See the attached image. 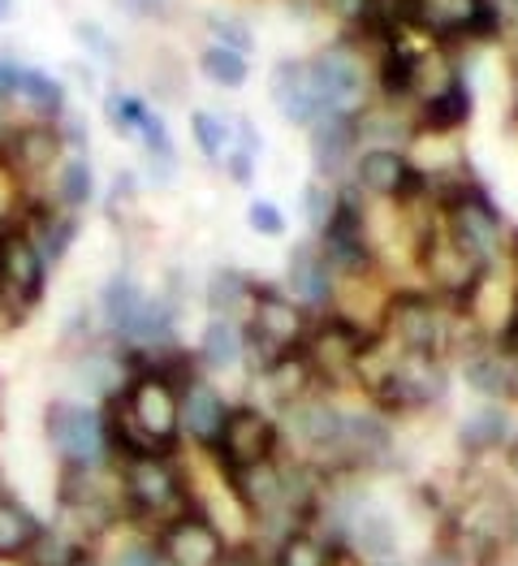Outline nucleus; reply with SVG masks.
<instances>
[{
  "mask_svg": "<svg viewBox=\"0 0 518 566\" xmlns=\"http://www.w3.org/2000/svg\"><path fill=\"white\" fill-rule=\"evenodd\" d=\"M445 234L454 238L475 264H493L501 251V212L493 208V199L484 190H458L445 208Z\"/></svg>",
  "mask_w": 518,
  "mask_h": 566,
  "instance_id": "nucleus-5",
  "label": "nucleus"
},
{
  "mask_svg": "<svg viewBox=\"0 0 518 566\" xmlns=\"http://www.w3.org/2000/svg\"><path fill=\"white\" fill-rule=\"evenodd\" d=\"M9 130H13V122H9V99H0V147L9 139Z\"/></svg>",
  "mask_w": 518,
  "mask_h": 566,
  "instance_id": "nucleus-54",
  "label": "nucleus"
},
{
  "mask_svg": "<svg viewBox=\"0 0 518 566\" xmlns=\"http://www.w3.org/2000/svg\"><path fill=\"white\" fill-rule=\"evenodd\" d=\"M246 316H251V321H246L242 337H246V350L260 355V368H264L273 355L298 346L303 333H307V312H303L294 298L277 294V290H255V303H251Z\"/></svg>",
  "mask_w": 518,
  "mask_h": 566,
  "instance_id": "nucleus-3",
  "label": "nucleus"
},
{
  "mask_svg": "<svg viewBox=\"0 0 518 566\" xmlns=\"http://www.w3.org/2000/svg\"><path fill=\"white\" fill-rule=\"evenodd\" d=\"M31 554V563L35 566H74V558H78V549L70 545V536H61V532H40V541L27 549Z\"/></svg>",
  "mask_w": 518,
  "mask_h": 566,
  "instance_id": "nucleus-41",
  "label": "nucleus"
},
{
  "mask_svg": "<svg viewBox=\"0 0 518 566\" xmlns=\"http://www.w3.org/2000/svg\"><path fill=\"white\" fill-rule=\"evenodd\" d=\"M406 27L432 35V44H458V40H497L501 13L493 0H402Z\"/></svg>",
  "mask_w": 518,
  "mask_h": 566,
  "instance_id": "nucleus-1",
  "label": "nucleus"
},
{
  "mask_svg": "<svg viewBox=\"0 0 518 566\" xmlns=\"http://www.w3.org/2000/svg\"><path fill=\"white\" fill-rule=\"evenodd\" d=\"M178 411H182V428H187L194 441H203V446H216V437H221V424H225V402H221V394L212 389V385H203V380H190L178 389Z\"/></svg>",
  "mask_w": 518,
  "mask_h": 566,
  "instance_id": "nucleus-21",
  "label": "nucleus"
},
{
  "mask_svg": "<svg viewBox=\"0 0 518 566\" xmlns=\"http://www.w3.org/2000/svg\"><path fill=\"white\" fill-rule=\"evenodd\" d=\"M372 394H377V402L384 411H415V407L445 398V373H441L436 355L398 350L393 368L372 385Z\"/></svg>",
  "mask_w": 518,
  "mask_h": 566,
  "instance_id": "nucleus-7",
  "label": "nucleus"
},
{
  "mask_svg": "<svg viewBox=\"0 0 518 566\" xmlns=\"http://www.w3.org/2000/svg\"><path fill=\"white\" fill-rule=\"evenodd\" d=\"M61 135H56V122H27V126H13L9 139L0 147V165L13 174V178H40L56 165L61 156Z\"/></svg>",
  "mask_w": 518,
  "mask_h": 566,
  "instance_id": "nucleus-15",
  "label": "nucleus"
},
{
  "mask_svg": "<svg viewBox=\"0 0 518 566\" xmlns=\"http://www.w3.org/2000/svg\"><path fill=\"white\" fill-rule=\"evenodd\" d=\"M92 195H95L92 165H87L83 156H70V160L61 165V178H56V199H61V208H87Z\"/></svg>",
  "mask_w": 518,
  "mask_h": 566,
  "instance_id": "nucleus-36",
  "label": "nucleus"
},
{
  "mask_svg": "<svg viewBox=\"0 0 518 566\" xmlns=\"http://www.w3.org/2000/svg\"><path fill=\"white\" fill-rule=\"evenodd\" d=\"M424 269L432 273V282L441 285L445 294L467 298V303L475 298V290L484 285V264H475L472 255L445 234V230H436V234L424 238Z\"/></svg>",
  "mask_w": 518,
  "mask_h": 566,
  "instance_id": "nucleus-16",
  "label": "nucleus"
},
{
  "mask_svg": "<svg viewBox=\"0 0 518 566\" xmlns=\"http://www.w3.org/2000/svg\"><path fill=\"white\" fill-rule=\"evenodd\" d=\"M9 13H13V0H0V22H4Z\"/></svg>",
  "mask_w": 518,
  "mask_h": 566,
  "instance_id": "nucleus-57",
  "label": "nucleus"
},
{
  "mask_svg": "<svg viewBox=\"0 0 518 566\" xmlns=\"http://www.w3.org/2000/svg\"><path fill=\"white\" fill-rule=\"evenodd\" d=\"M332 554L325 541L307 536V532H289L277 549V566H329Z\"/></svg>",
  "mask_w": 518,
  "mask_h": 566,
  "instance_id": "nucleus-38",
  "label": "nucleus"
},
{
  "mask_svg": "<svg viewBox=\"0 0 518 566\" xmlns=\"http://www.w3.org/2000/svg\"><path fill=\"white\" fill-rule=\"evenodd\" d=\"M458 441L467 454H484V450H501L510 441V420L506 411H479L467 424L458 428Z\"/></svg>",
  "mask_w": 518,
  "mask_h": 566,
  "instance_id": "nucleus-34",
  "label": "nucleus"
},
{
  "mask_svg": "<svg viewBox=\"0 0 518 566\" xmlns=\"http://www.w3.org/2000/svg\"><path fill=\"white\" fill-rule=\"evenodd\" d=\"M70 74H78V83L95 87V70H92V65H70Z\"/></svg>",
  "mask_w": 518,
  "mask_h": 566,
  "instance_id": "nucleus-55",
  "label": "nucleus"
},
{
  "mask_svg": "<svg viewBox=\"0 0 518 566\" xmlns=\"http://www.w3.org/2000/svg\"><path fill=\"white\" fill-rule=\"evenodd\" d=\"M251 303H255V285L246 282L242 273H230V269H216L212 273V282H208V307H212V316H242V312H251Z\"/></svg>",
  "mask_w": 518,
  "mask_h": 566,
  "instance_id": "nucleus-33",
  "label": "nucleus"
},
{
  "mask_svg": "<svg viewBox=\"0 0 518 566\" xmlns=\"http://www.w3.org/2000/svg\"><path fill=\"white\" fill-rule=\"evenodd\" d=\"M47 441L70 468H99L108 459L104 416L83 402H52L47 407Z\"/></svg>",
  "mask_w": 518,
  "mask_h": 566,
  "instance_id": "nucleus-4",
  "label": "nucleus"
},
{
  "mask_svg": "<svg viewBox=\"0 0 518 566\" xmlns=\"http://www.w3.org/2000/svg\"><path fill=\"white\" fill-rule=\"evenodd\" d=\"M142 303H147V294H142V285L135 277H113V282L104 285V298H99V307H104V316H108V325L121 333H130V325L139 321Z\"/></svg>",
  "mask_w": 518,
  "mask_h": 566,
  "instance_id": "nucleus-31",
  "label": "nucleus"
},
{
  "mask_svg": "<svg viewBox=\"0 0 518 566\" xmlns=\"http://www.w3.org/2000/svg\"><path fill=\"white\" fill-rule=\"evenodd\" d=\"M384 325H389V337L411 355H441L445 346V316L427 294H398L389 303Z\"/></svg>",
  "mask_w": 518,
  "mask_h": 566,
  "instance_id": "nucleus-10",
  "label": "nucleus"
},
{
  "mask_svg": "<svg viewBox=\"0 0 518 566\" xmlns=\"http://www.w3.org/2000/svg\"><path fill=\"white\" fill-rule=\"evenodd\" d=\"M246 226H251L255 234H264V238H282L285 234V217L277 212V203H268V199H255V203L246 208Z\"/></svg>",
  "mask_w": 518,
  "mask_h": 566,
  "instance_id": "nucleus-45",
  "label": "nucleus"
},
{
  "mask_svg": "<svg viewBox=\"0 0 518 566\" xmlns=\"http://www.w3.org/2000/svg\"><path fill=\"white\" fill-rule=\"evenodd\" d=\"M332 203H337V195H332L325 182H311V187L303 190V212H307V226H311V230H325V226H329Z\"/></svg>",
  "mask_w": 518,
  "mask_h": 566,
  "instance_id": "nucleus-43",
  "label": "nucleus"
},
{
  "mask_svg": "<svg viewBox=\"0 0 518 566\" xmlns=\"http://www.w3.org/2000/svg\"><path fill=\"white\" fill-rule=\"evenodd\" d=\"M273 104L282 108V117L294 122V126H311L325 113L320 99H316V87H311L307 61H282L273 70Z\"/></svg>",
  "mask_w": 518,
  "mask_h": 566,
  "instance_id": "nucleus-17",
  "label": "nucleus"
},
{
  "mask_svg": "<svg viewBox=\"0 0 518 566\" xmlns=\"http://www.w3.org/2000/svg\"><path fill=\"white\" fill-rule=\"evenodd\" d=\"M216 566H251V563H242V558H230V554H225V558H221Z\"/></svg>",
  "mask_w": 518,
  "mask_h": 566,
  "instance_id": "nucleus-58",
  "label": "nucleus"
},
{
  "mask_svg": "<svg viewBox=\"0 0 518 566\" xmlns=\"http://www.w3.org/2000/svg\"><path fill=\"white\" fill-rule=\"evenodd\" d=\"M510 468H515V475H518V446H515V454H510Z\"/></svg>",
  "mask_w": 518,
  "mask_h": 566,
  "instance_id": "nucleus-60",
  "label": "nucleus"
},
{
  "mask_svg": "<svg viewBox=\"0 0 518 566\" xmlns=\"http://www.w3.org/2000/svg\"><path fill=\"white\" fill-rule=\"evenodd\" d=\"M56 135H61V143H65V147H83V143H87V126H83V122H78V117L65 108V113L56 117Z\"/></svg>",
  "mask_w": 518,
  "mask_h": 566,
  "instance_id": "nucleus-48",
  "label": "nucleus"
},
{
  "mask_svg": "<svg viewBox=\"0 0 518 566\" xmlns=\"http://www.w3.org/2000/svg\"><path fill=\"white\" fill-rule=\"evenodd\" d=\"M225 169L234 174L237 187H246L251 174H255V160H251V151H225Z\"/></svg>",
  "mask_w": 518,
  "mask_h": 566,
  "instance_id": "nucleus-49",
  "label": "nucleus"
},
{
  "mask_svg": "<svg viewBox=\"0 0 518 566\" xmlns=\"http://www.w3.org/2000/svg\"><path fill=\"white\" fill-rule=\"evenodd\" d=\"M467 385L484 398H510V355L501 350H475L467 359Z\"/></svg>",
  "mask_w": 518,
  "mask_h": 566,
  "instance_id": "nucleus-32",
  "label": "nucleus"
},
{
  "mask_svg": "<svg viewBox=\"0 0 518 566\" xmlns=\"http://www.w3.org/2000/svg\"><path fill=\"white\" fill-rule=\"evenodd\" d=\"M121 493L139 515H173L187 502L182 475L169 463V454H135L121 459Z\"/></svg>",
  "mask_w": 518,
  "mask_h": 566,
  "instance_id": "nucleus-6",
  "label": "nucleus"
},
{
  "mask_svg": "<svg viewBox=\"0 0 518 566\" xmlns=\"http://www.w3.org/2000/svg\"><path fill=\"white\" fill-rule=\"evenodd\" d=\"M31 212H35V217H31V226H27L31 242L40 247L44 264H61V260H65V251H70V242H74V234H78L74 212H47V208H31Z\"/></svg>",
  "mask_w": 518,
  "mask_h": 566,
  "instance_id": "nucleus-27",
  "label": "nucleus"
},
{
  "mask_svg": "<svg viewBox=\"0 0 518 566\" xmlns=\"http://www.w3.org/2000/svg\"><path fill=\"white\" fill-rule=\"evenodd\" d=\"M160 558L173 566H216L225 558V536L203 515H173L160 532Z\"/></svg>",
  "mask_w": 518,
  "mask_h": 566,
  "instance_id": "nucleus-12",
  "label": "nucleus"
},
{
  "mask_svg": "<svg viewBox=\"0 0 518 566\" xmlns=\"http://www.w3.org/2000/svg\"><path fill=\"white\" fill-rule=\"evenodd\" d=\"M510 398H518V355H510Z\"/></svg>",
  "mask_w": 518,
  "mask_h": 566,
  "instance_id": "nucleus-56",
  "label": "nucleus"
},
{
  "mask_svg": "<svg viewBox=\"0 0 518 566\" xmlns=\"http://www.w3.org/2000/svg\"><path fill=\"white\" fill-rule=\"evenodd\" d=\"M246 355V337H242V325L230 321V316H216L208 329H203V342H199V359L208 368H237Z\"/></svg>",
  "mask_w": 518,
  "mask_h": 566,
  "instance_id": "nucleus-29",
  "label": "nucleus"
},
{
  "mask_svg": "<svg viewBox=\"0 0 518 566\" xmlns=\"http://www.w3.org/2000/svg\"><path fill=\"white\" fill-rule=\"evenodd\" d=\"M78 380H87L83 389H92L95 398H113V394H121V385H126V368H121L113 355H87V359L78 364Z\"/></svg>",
  "mask_w": 518,
  "mask_h": 566,
  "instance_id": "nucleus-37",
  "label": "nucleus"
},
{
  "mask_svg": "<svg viewBox=\"0 0 518 566\" xmlns=\"http://www.w3.org/2000/svg\"><path fill=\"white\" fill-rule=\"evenodd\" d=\"M497 13H501V22H510L518 31V0H497Z\"/></svg>",
  "mask_w": 518,
  "mask_h": 566,
  "instance_id": "nucleus-53",
  "label": "nucleus"
},
{
  "mask_svg": "<svg viewBox=\"0 0 518 566\" xmlns=\"http://www.w3.org/2000/svg\"><path fill=\"white\" fill-rule=\"evenodd\" d=\"M212 450H216L225 472L264 463L277 450V424L255 407H234V411H225V424H221V437Z\"/></svg>",
  "mask_w": 518,
  "mask_h": 566,
  "instance_id": "nucleus-9",
  "label": "nucleus"
},
{
  "mask_svg": "<svg viewBox=\"0 0 518 566\" xmlns=\"http://www.w3.org/2000/svg\"><path fill=\"white\" fill-rule=\"evenodd\" d=\"M472 117V87L458 78L450 92H441V95H432L427 104H420V130H458L463 122Z\"/></svg>",
  "mask_w": 518,
  "mask_h": 566,
  "instance_id": "nucleus-30",
  "label": "nucleus"
},
{
  "mask_svg": "<svg viewBox=\"0 0 518 566\" xmlns=\"http://www.w3.org/2000/svg\"><path fill=\"white\" fill-rule=\"evenodd\" d=\"M311 87L325 113H359L368 108V65L350 44H332L307 61Z\"/></svg>",
  "mask_w": 518,
  "mask_h": 566,
  "instance_id": "nucleus-2",
  "label": "nucleus"
},
{
  "mask_svg": "<svg viewBox=\"0 0 518 566\" xmlns=\"http://www.w3.org/2000/svg\"><path fill=\"white\" fill-rule=\"evenodd\" d=\"M320 251H325V260H329L332 269H341V273L372 269V242L363 234V212H359L355 195H341L332 203L329 226L320 230Z\"/></svg>",
  "mask_w": 518,
  "mask_h": 566,
  "instance_id": "nucleus-11",
  "label": "nucleus"
},
{
  "mask_svg": "<svg viewBox=\"0 0 518 566\" xmlns=\"http://www.w3.org/2000/svg\"><path fill=\"white\" fill-rule=\"evenodd\" d=\"M47 264L40 255V247L31 242V234L22 226L4 230L0 234V294L18 307V312H31L44 294Z\"/></svg>",
  "mask_w": 518,
  "mask_h": 566,
  "instance_id": "nucleus-8",
  "label": "nucleus"
},
{
  "mask_svg": "<svg viewBox=\"0 0 518 566\" xmlns=\"http://www.w3.org/2000/svg\"><path fill=\"white\" fill-rule=\"evenodd\" d=\"M501 355H518V303L510 307V321L501 329Z\"/></svg>",
  "mask_w": 518,
  "mask_h": 566,
  "instance_id": "nucleus-50",
  "label": "nucleus"
},
{
  "mask_svg": "<svg viewBox=\"0 0 518 566\" xmlns=\"http://www.w3.org/2000/svg\"><path fill=\"white\" fill-rule=\"evenodd\" d=\"M0 493H4V472H0Z\"/></svg>",
  "mask_w": 518,
  "mask_h": 566,
  "instance_id": "nucleus-62",
  "label": "nucleus"
},
{
  "mask_svg": "<svg viewBox=\"0 0 518 566\" xmlns=\"http://www.w3.org/2000/svg\"><path fill=\"white\" fill-rule=\"evenodd\" d=\"M9 92H13V99H22L40 122H56L65 113V87L35 65H9Z\"/></svg>",
  "mask_w": 518,
  "mask_h": 566,
  "instance_id": "nucleus-23",
  "label": "nucleus"
},
{
  "mask_svg": "<svg viewBox=\"0 0 518 566\" xmlns=\"http://www.w3.org/2000/svg\"><path fill=\"white\" fill-rule=\"evenodd\" d=\"M139 139H142V147H147L151 156H173V139H169V126H165V117H160V113H151V108H142V117H139Z\"/></svg>",
  "mask_w": 518,
  "mask_h": 566,
  "instance_id": "nucleus-44",
  "label": "nucleus"
},
{
  "mask_svg": "<svg viewBox=\"0 0 518 566\" xmlns=\"http://www.w3.org/2000/svg\"><path fill=\"white\" fill-rule=\"evenodd\" d=\"M368 346V333L359 329L355 321H341V316H329L320 329L311 333V346H307V359L320 377L329 380H350L355 368H359V355Z\"/></svg>",
  "mask_w": 518,
  "mask_h": 566,
  "instance_id": "nucleus-13",
  "label": "nucleus"
},
{
  "mask_svg": "<svg viewBox=\"0 0 518 566\" xmlns=\"http://www.w3.org/2000/svg\"><path fill=\"white\" fill-rule=\"evenodd\" d=\"M260 377L268 385V394L277 398V402H294V398H303L307 389H311V380H316V368H311V359H307V350H298V346H289L282 355H273L264 368H260Z\"/></svg>",
  "mask_w": 518,
  "mask_h": 566,
  "instance_id": "nucleus-24",
  "label": "nucleus"
},
{
  "mask_svg": "<svg viewBox=\"0 0 518 566\" xmlns=\"http://www.w3.org/2000/svg\"><path fill=\"white\" fill-rule=\"evenodd\" d=\"M237 139H242V151H260V135H255V126L246 122V117H237Z\"/></svg>",
  "mask_w": 518,
  "mask_h": 566,
  "instance_id": "nucleus-52",
  "label": "nucleus"
},
{
  "mask_svg": "<svg viewBox=\"0 0 518 566\" xmlns=\"http://www.w3.org/2000/svg\"><path fill=\"white\" fill-rule=\"evenodd\" d=\"M74 566H95V563H87V558H83V554H78V558H74Z\"/></svg>",
  "mask_w": 518,
  "mask_h": 566,
  "instance_id": "nucleus-61",
  "label": "nucleus"
},
{
  "mask_svg": "<svg viewBox=\"0 0 518 566\" xmlns=\"http://www.w3.org/2000/svg\"><path fill=\"white\" fill-rule=\"evenodd\" d=\"M104 117H108V126H113L117 135H139L142 99H135V95H126V92H108Z\"/></svg>",
  "mask_w": 518,
  "mask_h": 566,
  "instance_id": "nucleus-40",
  "label": "nucleus"
},
{
  "mask_svg": "<svg viewBox=\"0 0 518 566\" xmlns=\"http://www.w3.org/2000/svg\"><path fill=\"white\" fill-rule=\"evenodd\" d=\"M515 113H518V56H515Z\"/></svg>",
  "mask_w": 518,
  "mask_h": 566,
  "instance_id": "nucleus-59",
  "label": "nucleus"
},
{
  "mask_svg": "<svg viewBox=\"0 0 518 566\" xmlns=\"http://www.w3.org/2000/svg\"><path fill=\"white\" fill-rule=\"evenodd\" d=\"M208 27H212V35L221 40V48H234V52H242V56H246V48L255 44V40H251V27L237 22V18H230V13H212Z\"/></svg>",
  "mask_w": 518,
  "mask_h": 566,
  "instance_id": "nucleus-42",
  "label": "nucleus"
},
{
  "mask_svg": "<svg viewBox=\"0 0 518 566\" xmlns=\"http://www.w3.org/2000/svg\"><path fill=\"white\" fill-rule=\"evenodd\" d=\"M355 178L363 190L384 195V199H411V195L427 190V178L398 147H368L355 165Z\"/></svg>",
  "mask_w": 518,
  "mask_h": 566,
  "instance_id": "nucleus-14",
  "label": "nucleus"
},
{
  "mask_svg": "<svg viewBox=\"0 0 518 566\" xmlns=\"http://www.w3.org/2000/svg\"><path fill=\"white\" fill-rule=\"evenodd\" d=\"M341 411L332 407L329 398H294L289 402V424H294V432L311 446V450H320V454H329V450H337L341 446Z\"/></svg>",
  "mask_w": 518,
  "mask_h": 566,
  "instance_id": "nucleus-22",
  "label": "nucleus"
},
{
  "mask_svg": "<svg viewBox=\"0 0 518 566\" xmlns=\"http://www.w3.org/2000/svg\"><path fill=\"white\" fill-rule=\"evenodd\" d=\"M359 130H355V117L350 113H320L311 122V160H316V174L320 178H337L346 156L355 151Z\"/></svg>",
  "mask_w": 518,
  "mask_h": 566,
  "instance_id": "nucleus-19",
  "label": "nucleus"
},
{
  "mask_svg": "<svg viewBox=\"0 0 518 566\" xmlns=\"http://www.w3.org/2000/svg\"><path fill=\"white\" fill-rule=\"evenodd\" d=\"M337 450L350 454V463H380L389 454V424L380 416H346Z\"/></svg>",
  "mask_w": 518,
  "mask_h": 566,
  "instance_id": "nucleus-26",
  "label": "nucleus"
},
{
  "mask_svg": "<svg viewBox=\"0 0 518 566\" xmlns=\"http://www.w3.org/2000/svg\"><path fill=\"white\" fill-rule=\"evenodd\" d=\"M199 70H203V78L208 83H216V87H230L237 92L242 83H246V56L234 52V48H208L203 56H199Z\"/></svg>",
  "mask_w": 518,
  "mask_h": 566,
  "instance_id": "nucleus-35",
  "label": "nucleus"
},
{
  "mask_svg": "<svg viewBox=\"0 0 518 566\" xmlns=\"http://www.w3.org/2000/svg\"><path fill=\"white\" fill-rule=\"evenodd\" d=\"M74 35H78V44L92 48L99 61H117V44L104 35V27H95V22H78L74 27Z\"/></svg>",
  "mask_w": 518,
  "mask_h": 566,
  "instance_id": "nucleus-47",
  "label": "nucleus"
},
{
  "mask_svg": "<svg viewBox=\"0 0 518 566\" xmlns=\"http://www.w3.org/2000/svg\"><path fill=\"white\" fill-rule=\"evenodd\" d=\"M289 290L303 307H329L332 298V264L325 260L320 242H298L289 251Z\"/></svg>",
  "mask_w": 518,
  "mask_h": 566,
  "instance_id": "nucleus-18",
  "label": "nucleus"
},
{
  "mask_svg": "<svg viewBox=\"0 0 518 566\" xmlns=\"http://www.w3.org/2000/svg\"><path fill=\"white\" fill-rule=\"evenodd\" d=\"M44 523L35 520L18 497L0 493V558H13V554H27L35 541H40Z\"/></svg>",
  "mask_w": 518,
  "mask_h": 566,
  "instance_id": "nucleus-28",
  "label": "nucleus"
},
{
  "mask_svg": "<svg viewBox=\"0 0 518 566\" xmlns=\"http://www.w3.org/2000/svg\"><path fill=\"white\" fill-rule=\"evenodd\" d=\"M113 566H165V558H160V545L130 541V545H121V549H117Z\"/></svg>",
  "mask_w": 518,
  "mask_h": 566,
  "instance_id": "nucleus-46",
  "label": "nucleus"
},
{
  "mask_svg": "<svg viewBox=\"0 0 518 566\" xmlns=\"http://www.w3.org/2000/svg\"><path fill=\"white\" fill-rule=\"evenodd\" d=\"M234 480V493L237 502L251 511V515H260V520H268V515H277L282 511V497H285V472L273 463V459H264V463H251V468H237V472H225Z\"/></svg>",
  "mask_w": 518,
  "mask_h": 566,
  "instance_id": "nucleus-20",
  "label": "nucleus"
},
{
  "mask_svg": "<svg viewBox=\"0 0 518 566\" xmlns=\"http://www.w3.org/2000/svg\"><path fill=\"white\" fill-rule=\"evenodd\" d=\"M135 18H165V0H121Z\"/></svg>",
  "mask_w": 518,
  "mask_h": 566,
  "instance_id": "nucleus-51",
  "label": "nucleus"
},
{
  "mask_svg": "<svg viewBox=\"0 0 518 566\" xmlns=\"http://www.w3.org/2000/svg\"><path fill=\"white\" fill-rule=\"evenodd\" d=\"M341 536H346V545H350L355 554H363V558H372V563H389L393 549H398L393 523L384 520L380 511H368V506H359V511L346 520Z\"/></svg>",
  "mask_w": 518,
  "mask_h": 566,
  "instance_id": "nucleus-25",
  "label": "nucleus"
},
{
  "mask_svg": "<svg viewBox=\"0 0 518 566\" xmlns=\"http://www.w3.org/2000/svg\"><path fill=\"white\" fill-rule=\"evenodd\" d=\"M190 130H194V143H199V151H203L208 160H221V156L230 151V126H225L221 117L194 113V117H190Z\"/></svg>",
  "mask_w": 518,
  "mask_h": 566,
  "instance_id": "nucleus-39",
  "label": "nucleus"
}]
</instances>
